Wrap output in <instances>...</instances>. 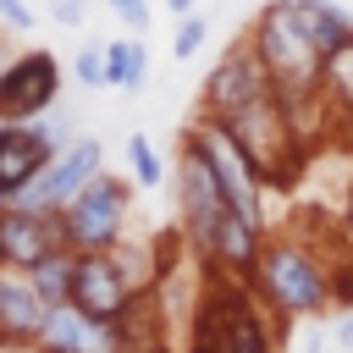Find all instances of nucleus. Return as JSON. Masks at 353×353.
<instances>
[{
    "label": "nucleus",
    "mask_w": 353,
    "mask_h": 353,
    "mask_svg": "<svg viewBox=\"0 0 353 353\" xmlns=\"http://www.w3.org/2000/svg\"><path fill=\"white\" fill-rule=\"evenodd\" d=\"M61 215V243L72 254H110L127 237V215H132V182L99 171L72 204L55 210Z\"/></svg>",
    "instance_id": "7ed1b4c3"
},
{
    "label": "nucleus",
    "mask_w": 353,
    "mask_h": 353,
    "mask_svg": "<svg viewBox=\"0 0 353 353\" xmlns=\"http://www.w3.org/2000/svg\"><path fill=\"white\" fill-rule=\"evenodd\" d=\"M61 61L55 50H17L0 66V121H39L61 99Z\"/></svg>",
    "instance_id": "6e6552de"
},
{
    "label": "nucleus",
    "mask_w": 353,
    "mask_h": 353,
    "mask_svg": "<svg viewBox=\"0 0 353 353\" xmlns=\"http://www.w3.org/2000/svg\"><path fill=\"white\" fill-rule=\"evenodd\" d=\"M210 287H215V303H221L226 353H276V325H270L265 303L248 292V281L221 270V281H210Z\"/></svg>",
    "instance_id": "9d476101"
},
{
    "label": "nucleus",
    "mask_w": 353,
    "mask_h": 353,
    "mask_svg": "<svg viewBox=\"0 0 353 353\" xmlns=\"http://www.w3.org/2000/svg\"><path fill=\"white\" fill-rule=\"evenodd\" d=\"M188 353H226V331H221V303H215V287L199 298V309L188 314Z\"/></svg>",
    "instance_id": "6ab92c4d"
},
{
    "label": "nucleus",
    "mask_w": 353,
    "mask_h": 353,
    "mask_svg": "<svg viewBox=\"0 0 353 353\" xmlns=\"http://www.w3.org/2000/svg\"><path fill=\"white\" fill-rule=\"evenodd\" d=\"M83 17H88L83 0H50V22L55 28H83Z\"/></svg>",
    "instance_id": "bb28decb"
},
{
    "label": "nucleus",
    "mask_w": 353,
    "mask_h": 353,
    "mask_svg": "<svg viewBox=\"0 0 353 353\" xmlns=\"http://www.w3.org/2000/svg\"><path fill=\"white\" fill-rule=\"evenodd\" d=\"M39 347H50V353H132L121 320L83 314V309H72V303H55V309L44 314Z\"/></svg>",
    "instance_id": "9b49d317"
},
{
    "label": "nucleus",
    "mask_w": 353,
    "mask_h": 353,
    "mask_svg": "<svg viewBox=\"0 0 353 353\" xmlns=\"http://www.w3.org/2000/svg\"><path fill=\"white\" fill-rule=\"evenodd\" d=\"M226 132L237 138V149L248 154V165L259 171L265 188H292L298 182V171H303V138L292 132L276 88L259 94V99H248L237 116H226Z\"/></svg>",
    "instance_id": "f03ea898"
},
{
    "label": "nucleus",
    "mask_w": 353,
    "mask_h": 353,
    "mask_svg": "<svg viewBox=\"0 0 353 353\" xmlns=\"http://www.w3.org/2000/svg\"><path fill=\"white\" fill-rule=\"evenodd\" d=\"M342 237H347V248H353V188H347V210H342Z\"/></svg>",
    "instance_id": "7c9ffc66"
},
{
    "label": "nucleus",
    "mask_w": 353,
    "mask_h": 353,
    "mask_svg": "<svg viewBox=\"0 0 353 353\" xmlns=\"http://www.w3.org/2000/svg\"><path fill=\"white\" fill-rule=\"evenodd\" d=\"M226 215V193L210 171V160L199 154V143L182 132L176 143V221H182V243L210 265V243H215V226Z\"/></svg>",
    "instance_id": "39448f33"
},
{
    "label": "nucleus",
    "mask_w": 353,
    "mask_h": 353,
    "mask_svg": "<svg viewBox=\"0 0 353 353\" xmlns=\"http://www.w3.org/2000/svg\"><path fill=\"white\" fill-rule=\"evenodd\" d=\"M44 314H50V303L39 298V287L28 281V270H11V265H0V347L39 342V331H44Z\"/></svg>",
    "instance_id": "4468645a"
},
{
    "label": "nucleus",
    "mask_w": 353,
    "mask_h": 353,
    "mask_svg": "<svg viewBox=\"0 0 353 353\" xmlns=\"http://www.w3.org/2000/svg\"><path fill=\"white\" fill-rule=\"evenodd\" d=\"M6 204H11V193H6V188H0V210H6Z\"/></svg>",
    "instance_id": "473e14b6"
},
{
    "label": "nucleus",
    "mask_w": 353,
    "mask_h": 353,
    "mask_svg": "<svg viewBox=\"0 0 353 353\" xmlns=\"http://www.w3.org/2000/svg\"><path fill=\"white\" fill-rule=\"evenodd\" d=\"M127 171H132V188H160L165 182V160H160V149L143 132L127 138Z\"/></svg>",
    "instance_id": "aec40b11"
},
{
    "label": "nucleus",
    "mask_w": 353,
    "mask_h": 353,
    "mask_svg": "<svg viewBox=\"0 0 353 353\" xmlns=\"http://www.w3.org/2000/svg\"><path fill=\"white\" fill-rule=\"evenodd\" d=\"M320 94H325V110H331V116H353V44H342V50L325 61Z\"/></svg>",
    "instance_id": "a211bd4d"
},
{
    "label": "nucleus",
    "mask_w": 353,
    "mask_h": 353,
    "mask_svg": "<svg viewBox=\"0 0 353 353\" xmlns=\"http://www.w3.org/2000/svg\"><path fill=\"white\" fill-rule=\"evenodd\" d=\"M39 127H44V138H50V143H55V149H61V143H66V138H72V116H66V110H61V99H55V105H50V110H44V116H39Z\"/></svg>",
    "instance_id": "a878e982"
},
{
    "label": "nucleus",
    "mask_w": 353,
    "mask_h": 353,
    "mask_svg": "<svg viewBox=\"0 0 353 353\" xmlns=\"http://www.w3.org/2000/svg\"><path fill=\"white\" fill-rule=\"evenodd\" d=\"M149 77V44L143 33H127V39H110L105 44V88H121V94H138Z\"/></svg>",
    "instance_id": "2eb2a0df"
},
{
    "label": "nucleus",
    "mask_w": 353,
    "mask_h": 353,
    "mask_svg": "<svg viewBox=\"0 0 353 353\" xmlns=\"http://www.w3.org/2000/svg\"><path fill=\"white\" fill-rule=\"evenodd\" d=\"M72 72H77L83 88H105V44H83L72 55Z\"/></svg>",
    "instance_id": "5701e85b"
},
{
    "label": "nucleus",
    "mask_w": 353,
    "mask_h": 353,
    "mask_svg": "<svg viewBox=\"0 0 353 353\" xmlns=\"http://www.w3.org/2000/svg\"><path fill=\"white\" fill-rule=\"evenodd\" d=\"M331 342H336V353H353V309H336V320H331Z\"/></svg>",
    "instance_id": "cd10ccee"
},
{
    "label": "nucleus",
    "mask_w": 353,
    "mask_h": 353,
    "mask_svg": "<svg viewBox=\"0 0 353 353\" xmlns=\"http://www.w3.org/2000/svg\"><path fill=\"white\" fill-rule=\"evenodd\" d=\"M204 44H210V22H204L199 11H193V17H176V33H171V55H176V61H193Z\"/></svg>",
    "instance_id": "412c9836"
},
{
    "label": "nucleus",
    "mask_w": 353,
    "mask_h": 353,
    "mask_svg": "<svg viewBox=\"0 0 353 353\" xmlns=\"http://www.w3.org/2000/svg\"><path fill=\"white\" fill-rule=\"evenodd\" d=\"M110 11H116V22L132 28V33H149V22H154V6H149V0H110Z\"/></svg>",
    "instance_id": "b1692460"
},
{
    "label": "nucleus",
    "mask_w": 353,
    "mask_h": 353,
    "mask_svg": "<svg viewBox=\"0 0 353 353\" xmlns=\"http://www.w3.org/2000/svg\"><path fill=\"white\" fill-rule=\"evenodd\" d=\"M99 171H105V143H99L94 132H72V138L50 154V165H44L11 204H22V210H50V215H55V210L72 204Z\"/></svg>",
    "instance_id": "423d86ee"
},
{
    "label": "nucleus",
    "mask_w": 353,
    "mask_h": 353,
    "mask_svg": "<svg viewBox=\"0 0 353 353\" xmlns=\"http://www.w3.org/2000/svg\"><path fill=\"white\" fill-rule=\"evenodd\" d=\"M248 292L270 309L276 325L320 320V314H331V254H320L309 237L265 232L259 259L248 270Z\"/></svg>",
    "instance_id": "f257e3e1"
},
{
    "label": "nucleus",
    "mask_w": 353,
    "mask_h": 353,
    "mask_svg": "<svg viewBox=\"0 0 353 353\" xmlns=\"http://www.w3.org/2000/svg\"><path fill=\"white\" fill-rule=\"evenodd\" d=\"M298 353H336V342L325 336V325H320V320H309V342H303Z\"/></svg>",
    "instance_id": "c85d7f7f"
},
{
    "label": "nucleus",
    "mask_w": 353,
    "mask_h": 353,
    "mask_svg": "<svg viewBox=\"0 0 353 353\" xmlns=\"http://www.w3.org/2000/svg\"><path fill=\"white\" fill-rule=\"evenodd\" d=\"M55 143L44 138L39 121H0V188L17 199L44 165H50Z\"/></svg>",
    "instance_id": "ddd939ff"
},
{
    "label": "nucleus",
    "mask_w": 353,
    "mask_h": 353,
    "mask_svg": "<svg viewBox=\"0 0 353 353\" xmlns=\"http://www.w3.org/2000/svg\"><path fill=\"white\" fill-rule=\"evenodd\" d=\"M72 259H77V254L61 243V248H50V254L28 270V281L39 287V298H44L50 309H55V303H66V292H72Z\"/></svg>",
    "instance_id": "f3484780"
},
{
    "label": "nucleus",
    "mask_w": 353,
    "mask_h": 353,
    "mask_svg": "<svg viewBox=\"0 0 353 353\" xmlns=\"http://www.w3.org/2000/svg\"><path fill=\"white\" fill-rule=\"evenodd\" d=\"M188 138H193L199 154L210 160V171H215L226 204H232L243 221H254L259 232H270V221H265V182H259V171L248 165V154L237 149V138L226 132V121H215V116H193V121H188Z\"/></svg>",
    "instance_id": "20e7f679"
},
{
    "label": "nucleus",
    "mask_w": 353,
    "mask_h": 353,
    "mask_svg": "<svg viewBox=\"0 0 353 353\" xmlns=\"http://www.w3.org/2000/svg\"><path fill=\"white\" fill-rule=\"evenodd\" d=\"M331 309H353V248L331 254Z\"/></svg>",
    "instance_id": "4be33fe9"
},
{
    "label": "nucleus",
    "mask_w": 353,
    "mask_h": 353,
    "mask_svg": "<svg viewBox=\"0 0 353 353\" xmlns=\"http://www.w3.org/2000/svg\"><path fill=\"white\" fill-rule=\"evenodd\" d=\"M298 17H303V28H309V39H314V50L331 61L342 44H353V17L336 6V0H298Z\"/></svg>",
    "instance_id": "dca6fc26"
},
{
    "label": "nucleus",
    "mask_w": 353,
    "mask_h": 353,
    "mask_svg": "<svg viewBox=\"0 0 353 353\" xmlns=\"http://www.w3.org/2000/svg\"><path fill=\"white\" fill-rule=\"evenodd\" d=\"M0 353H50V347H39V342H22V347H0Z\"/></svg>",
    "instance_id": "2f4dec72"
},
{
    "label": "nucleus",
    "mask_w": 353,
    "mask_h": 353,
    "mask_svg": "<svg viewBox=\"0 0 353 353\" xmlns=\"http://www.w3.org/2000/svg\"><path fill=\"white\" fill-rule=\"evenodd\" d=\"M132 298H138V287L127 281L116 254H77L72 259V292H66L72 309L99 314V320H121L132 309Z\"/></svg>",
    "instance_id": "1a4fd4ad"
},
{
    "label": "nucleus",
    "mask_w": 353,
    "mask_h": 353,
    "mask_svg": "<svg viewBox=\"0 0 353 353\" xmlns=\"http://www.w3.org/2000/svg\"><path fill=\"white\" fill-rule=\"evenodd\" d=\"M33 22H39V17H33L28 0H0V28H6V33H33Z\"/></svg>",
    "instance_id": "393cba45"
},
{
    "label": "nucleus",
    "mask_w": 353,
    "mask_h": 353,
    "mask_svg": "<svg viewBox=\"0 0 353 353\" xmlns=\"http://www.w3.org/2000/svg\"><path fill=\"white\" fill-rule=\"evenodd\" d=\"M270 88H276V83H270V72H265L259 50H254V44H248V33H243V39H232V44L221 50V61L204 72L199 116L226 121V116H237L248 99H259V94H270Z\"/></svg>",
    "instance_id": "0eeeda50"
},
{
    "label": "nucleus",
    "mask_w": 353,
    "mask_h": 353,
    "mask_svg": "<svg viewBox=\"0 0 353 353\" xmlns=\"http://www.w3.org/2000/svg\"><path fill=\"white\" fill-rule=\"evenodd\" d=\"M50 248H61V215H50V210H22V204H6V210H0V265L33 270Z\"/></svg>",
    "instance_id": "f8f14e48"
},
{
    "label": "nucleus",
    "mask_w": 353,
    "mask_h": 353,
    "mask_svg": "<svg viewBox=\"0 0 353 353\" xmlns=\"http://www.w3.org/2000/svg\"><path fill=\"white\" fill-rule=\"evenodd\" d=\"M165 11H171V22H176V17H193L199 0H165Z\"/></svg>",
    "instance_id": "c756f323"
},
{
    "label": "nucleus",
    "mask_w": 353,
    "mask_h": 353,
    "mask_svg": "<svg viewBox=\"0 0 353 353\" xmlns=\"http://www.w3.org/2000/svg\"><path fill=\"white\" fill-rule=\"evenodd\" d=\"M0 66H6V39H0Z\"/></svg>",
    "instance_id": "72a5a7b5"
}]
</instances>
